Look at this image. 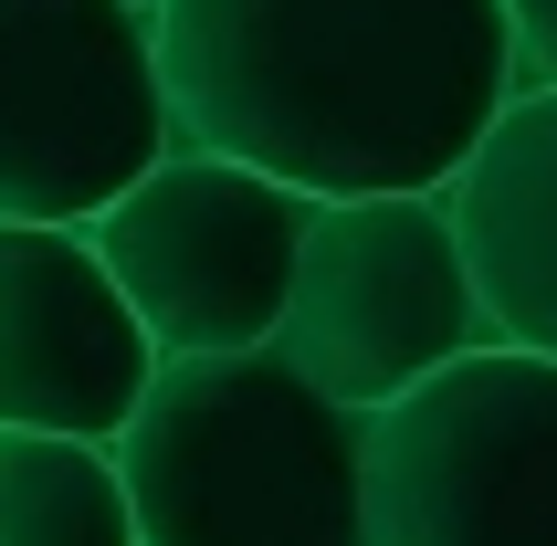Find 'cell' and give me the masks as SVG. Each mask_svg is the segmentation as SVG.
Wrapping results in <instances>:
<instances>
[{
    "label": "cell",
    "mask_w": 557,
    "mask_h": 546,
    "mask_svg": "<svg viewBox=\"0 0 557 546\" xmlns=\"http://www.w3.org/2000/svg\"><path fill=\"white\" fill-rule=\"evenodd\" d=\"M358 546H557V358L463 347L369 410Z\"/></svg>",
    "instance_id": "3"
},
{
    "label": "cell",
    "mask_w": 557,
    "mask_h": 546,
    "mask_svg": "<svg viewBox=\"0 0 557 546\" xmlns=\"http://www.w3.org/2000/svg\"><path fill=\"white\" fill-rule=\"evenodd\" d=\"M106 462L137 546H358V410L274 347L158 358Z\"/></svg>",
    "instance_id": "2"
},
{
    "label": "cell",
    "mask_w": 557,
    "mask_h": 546,
    "mask_svg": "<svg viewBox=\"0 0 557 546\" xmlns=\"http://www.w3.org/2000/svg\"><path fill=\"white\" fill-rule=\"evenodd\" d=\"M442 211H453V252H463L484 347L557 358V95L536 85L505 95L495 126L442 179Z\"/></svg>",
    "instance_id": "8"
},
{
    "label": "cell",
    "mask_w": 557,
    "mask_h": 546,
    "mask_svg": "<svg viewBox=\"0 0 557 546\" xmlns=\"http://www.w3.org/2000/svg\"><path fill=\"white\" fill-rule=\"evenodd\" d=\"M505 11V53H516V85L557 95V0H495Z\"/></svg>",
    "instance_id": "10"
},
{
    "label": "cell",
    "mask_w": 557,
    "mask_h": 546,
    "mask_svg": "<svg viewBox=\"0 0 557 546\" xmlns=\"http://www.w3.org/2000/svg\"><path fill=\"white\" fill-rule=\"evenodd\" d=\"M169 148L295 200L442 189L516 95L495 0H158Z\"/></svg>",
    "instance_id": "1"
},
{
    "label": "cell",
    "mask_w": 557,
    "mask_h": 546,
    "mask_svg": "<svg viewBox=\"0 0 557 546\" xmlns=\"http://www.w3.org/2000/svg\"><path fill=\"white\" fill-rule=\"evenodd\" d=\"M116 11H137V22H158V0H116Z\"/></svg>",
    "instance_id": "11"
},
{
    "label": "cell",
    "mask_w": 557,
    "mask_h": 546,
    "mask_svg": "<svg viewBox=\"0 0 557 546\" xmlns=\"http://www.w3.org/2000/svg\"><path fill=\"white\" fill-rule=\"evenodd\" d=\"M158 158L148 22L116 0H0V221L85 232Z\"/></svg>",
    "instance_id": "6"
},
{
    "label": "cell",
    "mask_w": 557,
    "mask_h": 546,
    "mask_svg": "<svg viewBox=\"0 0 557 546\" xmlns=\"http://www.w3.org/2000/svg\"><path fill=\"white\" fill-rule=\"evenodd\" d=\"M306 211L315 200L252 179L232 158L169 148L148 179H126L85 221V252L106 263L116 305L158 358H232V347H274Z\"/></svg>",
    "instance_id": "5"
},
{
    "label": "cell",
    "mask_w": 557,
    "mask_h": 546,
    "mask_svg": "<svg viewBox=\"0 0 557 546\" xmlns=\"http://www.w3.org/2000/svg\"><path fill=\"white\" fill-rule=\"evenodd\" d=\"M158 347L63 221H0V431L116 442Z\"/></svg>",
    "instance_id": "7"
},
{
    "label": "cell",
    "mask_w": 557,
    "mask_h": 546,
    "mask_svg": "<svg viewBox=\"0 0 557 546\" xmlns=\"http://www.w3.org/2000/svg\"><path fill=\"white\" fill-rule=\"evenodd\" d=\"M0 546H137L106 442L0 431Z\"/></svg>",
    "instance_id": "9"
},
{
    "label": "cell",
    "mask_w": 557,
    "mask_h": 546,
    "mask_svg": "<svg viewBox=\"0 0 557 546\" xmlns=\"http://www.w3.org/2000/svg\"><path fill=\"white\" fill-rule=\"evenodd\" d=\"M484 347L463 252H453V211L442 189H379V200H315L306 243H295V284L274 315V358L326 389L337 410H389L432 368Z\"/></svg>",
    "instance_id": "4"
}]
</instances>
